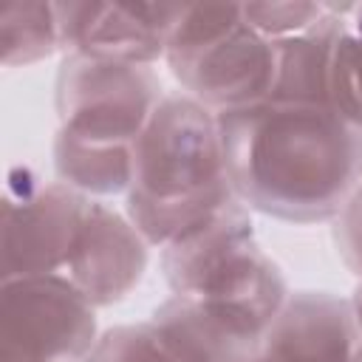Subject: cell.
<instances>
[{
  "instance_id": "cell-14",
  "label": "cell",
  "mask_w": 362,
  "mask_h": 362,
  "mask_svg": "<svg viewBox=\"0 0 362 362\" xmlns=\"http://www.w3.org/2000/svg\"><path fill=\"white\" fill-rule=\"evenodd\" d=\"M3 65H31L59 51V23L54 3H6L0 8Z\"/></svg>"
},
{
  "instance_id": "cell-20",
  "label": "cell",
  "mask_w": 362,
  "mask_h": 362,
  "mask_svg": "<svg viewBox=\"0 0 362 362\" xmlns=\"http://www.w3.org/2000/svg\"><path fill=\"white\" fill-rule=\"evenodd\" d=\"M354 362H362V345H359V351H356V356H354Z\"/></svg>"
},
{
  "instance_id": "cell-12",
  "label": "cell",
  "mask_w": 362,
  "mask_h": 362,
  "mask_svg": "<svg viewBox=\"0 0 362 362\" xmlns=\"http://www.w3.org/2000/svg\"><path fill=\"white\" fill-rule=\"evenodd\" d=\"M342 31L339 6H325V14L305 31L274 42L272 102L331 107V65ZM334 110V107H331Z\"/></svg>"
},
{
  "instance_id": "cell-9",
  "label": "cell",
  "mask_w": 362,
  "mask_h": 362,
  "mask_svg": "<svg viewBox=\"0 0 362 362\" xmlns=\"http://www.w3.org/2000/svg\"><path fill=\"white\" fill-rule=\"evenodd\" d=\"M359 345L351 300L331 291H291L263 331L255 362H354Z\"/></svg>"
},
{
  "instance_id": "cell-19",
  "label": "cell",
  "mask_w": 362,
  "mask_h": 362,
  "mask_svg": "<svg viewBox=\"0 0 362 362\" xmlns=\"http://www.w3.org/2000/svg\"><path fill=\"white\" fill-rule=\"evenodd\" d=\"M351 311H354V320H356V328L362 334V280L356 283L354 294H351Z\"/></svg>"
},
{
  "instance_id": "cell-18",
  "label": "cell",
  "mask_w": 362,
  "mask_h": 362,
  "mask_svg": "<svg viewBox=\"0 0 362 362\" xmlns=\"http://www.w3.org/2000/svg\"><path fill=\"white\" fill-rule=\"evenodd\" d=\"M334 246L345 269L362 280V181L334 215Z\"/></svg>"
},
{
  "instance_id": "cell-13",
  "label": "cell",
  "mask_w": 362,
  "mask_h": 362,
  "mask_svg": "<svg viewBox=\"0 0 362 362\" xmlns=\"http://www.w3.org/2000/svg\"><path fill=\"white\" fill-rule=\"evenodd\" d=\"M54 170H57V181L74 187L76 192L93 201L122 192L127 195L133 181V147L90 141L57 127Z\"/></svg>"
},
{
  "instance_id": "cell-4",
  "label": "cell",
  "mask_w": 362,
  "mask_h": 362,
  "mask_svg": "<svg viewBox=\"0 0 362 362\" xmlns=\"http://www.w3.org/2000/svg\"><path fill=\"white\" fill-rule=\"evenodd\" d=\"M164 96L161 79L150 65L105 62L79 54H65L54 79L59 130L107 144L136 147Z\"/></svg>"
},
{
  "instance_id": "cell-2",
  "label": "cell",
  "mask_w": 362,
  "mask_h": 362,
  "mask_svg": "<svg viewBox=\"0 0 362 362\" xmlns=\"http://www.w3.org/2000/svg\"><path fill=\"white\" fill-rule=\"evenodd\" d=\"M235 198L218 116L187 93H167L136 139L124 215L161 249Z\"/></svg>"
},
{
  "instance_id": "cell-5",
  "label": "cell",
  "mask_w": 362,
  "mask_h": 362,
  "mask_svg": "<svg viewBox=\"0 0 362 362\" xmlns=\"http://www.w3.org/2000/svg\"><path fill=\"white\" fill-rule=\"evenodd\" d=\"M96 339V305L65 274L3 277L0 362H85Z\"/></svg>"
},
{
  "instance_id": "cell-8",
  "label": "cell",
  "mask_w": 362,
  "mask_h": 362,
  "mask_svg": "<svg viewBox=\"0 0 362 362\" xmlns=\"http://www.w3.org/2000/svg\"><path fill=\"white\" fill-rule=\"evenodd\" d=\"M147 260L150 243L130 218L93 201L62 274L96 308H105L124 300L141 283Z\"/></svg>"
},
{
  "instance_id": "cell-10",
  "label": "cell",
  "mask_w": 362,
  "mask_h": 362,
  "mask_svg": "<svg viewBox=\"0 0 362 362\" xmlns=\"http://www.w3.org/2000/svg\"><path fill=\"white\" fill-rule=\"evenodd\" d=\"M255 243L257 238L252 226V209L235 198L212 218L195 223L192 229L161 246L164 280L173 294L189 297Z\"/></svg>"
},
{
  "instance_id": "cell-7",
  "label": "cell",
  "mask_w": 362,
  "mask_h": 362,
  "mask_svg": "<svg viewBox=\"0 0 362 362\" xmlns=\"http://www.w3.org/2000/svg\"><path fill=\"white\" fill-rule=\"evenodd\" d=\"M59 51L105 62L153 65L164 59L181 3H54Z\"/></svg>"
},
{
  "instance_id": "cell-11",
  "label": "cell",
  "mask_w": 362,
  "mask_h": 362,
  "mask_svg": "<svg viewBox=\"0 0 362 362\" xmlns=\"http://www.w3.org/2000/svg\"><path fill=\"white\" fill-rule=\"evenodd\" d=\"M150 328L158 334L175 362H255L260 337L229 320L223 311L173 294L150 314Z\"/></svg>"
},
{
  "instance_id": "cell-17",
  "label": "cell",
  "mask_w": 362,
  "mask_h": 362,
  "mask_svg": "<svg viewBox=\"0 0 362 362\" xmlns=\"http://www.w3.org/2000/svg\"><path fill=\"white\" fill-rule=\"evenodd\" d=\"M325 14V3H243V20L277 42L311 28Z\"/></svg>"
},
{
  "instance_id": "cell-1",
  "label": "cell",
  "mask_w": 362,
  "mask_h": 362,
  "mask_svg": "<svg viewBox=\"0 0 362 362\" xmlns=\"http://www.w3.org/2000/svg\"><path fill=\"white\" fill-rule=\"evenodd\" d=\"M240 204L288 223L334 221L362 181V130L331 107L263 99L218 116Z\"/></svg>"
},
{
  "instance_id": "cell-16",
  "label": "cell",
  "mask_w": 362,
  "mask_h": 362,
  "mask_svg": "<svg viewBox=\"0 0 362 362\" xmlns=\"http://www.w3.org/2000/svg\"><path fill=\"white\" fill-rule=\"evenodd\" d=\"M85 362H175V356L164 348V342L150 328V322H141V325H116L99 334Z\"/></svg>"
},
{
  "instance_id": "cell-3",
  "label": "cell",
  "mask_w": 362,
  "mask_h": 362,
  "mask_svg": "<svg viewBox=\"0 0 362 362\" xmlns=\"http://www.w3.org/2000/svg\"><path fill=\"white\" fill-rule=\"evenodd\" d=\"M164 62L215 116L269 99L274 82V42L243 20V3H181Z\"/></svg>"
},
{
  "instance_id": "cell-15",
  "label": "cell",
  "mask_w": 362,
  "mask_h": 362,
  "mask_svg": "<svg viewBox=\"0 0 362 362\" xmlns=\"http://www.w3.org/2000/svg\"><path fill=\"white\" fill-rule=\"evenodd\" d=\"M342 31L331 65V107L362 130V3L339 6Z\"/></svg>"
},
{
  "instance_id": "cell-6",
  "label": "cell",
  "mask_w": 362,
  "mask_h": 362,
  "mask_svg": "<svg viewBox=\"0 0 362 362\" xmlns=\"http://www.w3.org/2000/svg\"><path fill=\"white\" fill-rule=\"evenodd\" d=\"M93 198L62 181H42L28 167L8 173L0 221L3 277L62 274Z\"/></svg>"
}]
</instances>
